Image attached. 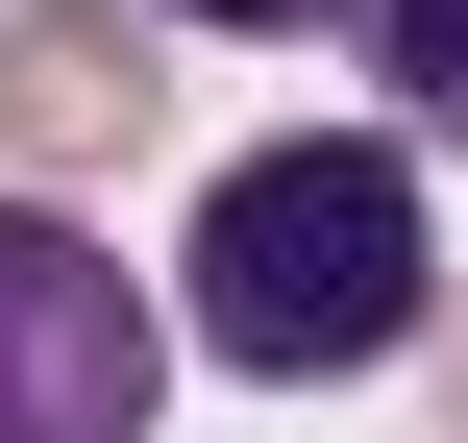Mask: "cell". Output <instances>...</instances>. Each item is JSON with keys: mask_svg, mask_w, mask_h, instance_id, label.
<instances>
[{"mask_svg": "<svg viewBox=\"0 0 468 443\" xmlns=\"http://www.w3.org/2000/svg\"><path fill=\"white\" fill-rule=\"evenodd\" d=\"M173 271H197L173 321H197L222 370H271V395L395 370V345L444 321V271H420V173H395V148H247V173L197 197Z\"/></svg>", "mask_w": 468, "mask_h": 443, "instance_id": "obj_1", "label": "cell"}, {"mask_svg": "<svg viewBox=\"0 0 468 443\" xmlns=\"http://www.w3.org/2000/svg\"><path fill=\"white\" fill-rule=\"evenodd\" d=\"M173 25H346V0H173Z\"/></svg>", "mask_w": 468, "mask_h": 443, "instance_id": "obj_5", "label": "cell"}, {"mask_svg": "<svg viewBox=\"0 0 468 443\" xmlns=\"http://www.w3.org/2000/svg\"><path fill=\"white\" fill-rule=\"evenodd\" d=\"M370 74H395V99L468 148V0H370Z\"/></svg>", "mask_w": 468, "mask_h": 443, "instance_id": "obj_4", "label": "cell"}, {"mask_svg": "<svg viewBox=\"0 0 468 443\" xmlns=\"http://www.w3.org/2000/svg\"><path fill=\"white\" fill-rule=\"evenodd\" d=\"M148 99H173V74H148L123 0H25V25H0V148H25V173H99Z\"/></svg>", "mask_w": 468, "mask_h": 443, "instance_id": "obj_3", "label": "cell"}, {"mask_svg": "<svg viewBox=\"0 0 468 443\" xmlns=\"http://www.w3.org/2000/svg\"><path fill=\"white\" fill-rule=\"evenodd\" d=\"M148 395H173V321L49 197H0V443H148Z\"/></svg>", "mask_w": 468, "mask_h": 443, "instance_id": "obj_2", "label": "cell"}]
</instances>
